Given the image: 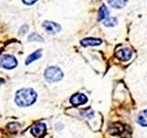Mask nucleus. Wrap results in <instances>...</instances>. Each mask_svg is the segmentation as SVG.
<instances>
[{"instance_id":"13","label":"nucleus","mask_w":147,"mask_h":138,"mask_svg":"<svg viewBox=\"0 0 147 138\" xmlns=\"http://www.w3.org/2000/svg\"><path fill=\"white\" fill-rule=\"evenodd\" d=\"M103 24L106 27H114L115 25L117 24V18H107L104 20Z\"/></svg>"},{"instance_id":"10","label":"nucleus","mask_w":147,"mask_h":138,"mask_svg":"<svg viewBox=\"0 0 147 138\" xmlns=\"http://www.w3.org/2000/svg\"><path fill=\"white\" fill-rule=\"evenodd\" d=\"M138 123L142 126H147V110L140 112L137 118Z\"/></svg>"},{"instance_id":"12","label":"nucleus","mask_w":147,"mask_h":138,"mask_svg":"<svg viewBox=\"0 0 147 138\" xmlns=\"http://www.w3.org/2000/svg\"><path fill=\"white\" fill-rule=\"evenodd\" d=\"M41 51L40 50H39V51H36V52H34L33 53H31L29 57L27 58V60H26V64H30L31 62H33V61H35V60H37V59H39L40 56H41Z\"/></svg>"},{"instance_id":"3","label":"nucleus","mask_w":147,"mask_h":138,"mask_svg":"<svg viewBox=\"0 0 147 138\" xmlns=\"http://www.w3.org/2000/svg\"><path fill=\"white\" fill-rule=\"evenodd\" d=\"M18 66L17 59L10 54H3L0 56V66L6 69H13Z\"/></svg>"},{"instance_id":"5","label":"nucleus","mask_w":147,"mask_h":138,"mask_svg":"<svg viewBox=\"0 0 147 138\" xmlns=\"http://www.w3.org/2000/svg\"><path fill=\"white\" fill-rule=\"evenodd\" d=\"M115 55H116L117 58L121 60V61H128V60H130L131 58L132 53H131V51L128 48H121L117 51Z\"/></svg>"},{"instance_id":"11","label":"nucleus","mask_w":147,"mask_h":138,"mask_svg":"<svg viewBox=\"0 0 147 138\" xmlns=\"http://www.w3.org/2000/svg\"><path fill=\"white\" fill-rule=\"evenodd\" d=\"M109 12L108 7H106L105 5H102L98 11V20H106L107 18H109Z\"/></svg>"},{"instance_id":"4","label":"nucleus","mask_w":147,"mask_h":138,"mask_svg":"<svg viewBox=\"0 0 147 138\" xmlns=\"http://www.w3.org/2000/svg\"><path fill=\"white\" fill-rule=\"evenodd\" d=\"M43 28L48 33H51V34H55L61 30V26L57 24V23L52 22V21H45L43 23Z\"/></svg>"},{"instance_id":"2","label":"nucleus","mask_w":147,"mask_h":138,"mask_svg":"<svg viewBox=\"0 0 147 138\" xmlns=\"http://www.w3.org/2000/svg\"><path fill=\"white\" fill-rule=\"evenodd\" d=\"M63 74L57 66H50L45 70L44 77L48 82H57L63 78Z\"/></svg>"},{"instance_id":"7","label":"nucleus","mask_w":147,"mask_h":138,"mask_svg":"<svg viewBox=\"0 0 147 138\" xmlns=\"http://www.w3.org/2000/svg\"><path fill=\"white\" fill-rule=\"evenodd\" d=\"M87 101V98L86 96L84 94H81V93H78L74 95L72 98L70 99V102L75 105V106H78V105H82V104H85Z\"/></svg>"},{"instance_id":"14","label":"nucleus","mask_w":147,"mask_h":138,"mask_svg":"<svg viewBox=\"0 0 147 138\" xmlns=\"http://www.w3.org/2000/svg\"><path fill=\"white\" fill-rule=\"evenodd\" d=\"M29 41H43V39L41 38L40 35L37 33H32L29 36Z\"/></svg>"},{"instance_id":"8","label":"nucleus","mask_w":147,"mask_h":138,"mask_svg":"<svg viewBox=\"0 0 147 138\" xmlns=\"http://www.w3.org/2000/svg\"><path fill=\"white\" fill-rule=\"evenodd\" d=\"M101 43H102V41L96 38H86L81 41V44L83 46H98Z\"/></svg>"},{"instance_id":"15","label":"nucleus","mask_w":147,"mask_h":138,"mask_svg":"<svg viewBox=\"0 0 147 138\" xmlns=\"http://www.w3.org/2000/svg\"><path fill=\"white\" fill-rule=\"evenodd\" d=\"M22 2L26 5H32L35 2H37V0H22Z\"/></svg>"},{"instance_id":"1","label":"nucleus","mask_w":147,"mask_h":138,"mask_svg":"<svg viewBox=\"0 0 147 138\" xmlns=\"http://www.w3.org/2000/svg\"><path fill=\"white\" fill-rule=\"evenodd\" d=\"M37 93L32 89H23L17 92L15 101L20 107H28L35 102Z\"/></svg>"},{"instance_id":"6","label":"nucleus","mask_w":147,"mask_h":138,"mask_svg":"<svg viewBox=\"0 0 147 138\" xmlns=\"http://www.w3.org/2000/svg\"><path fill=\"white\" fill-rule=\"evenodd\" d=\"M30 132L36 137H41L46 132V125L44 123H37L32 126Z\"/></svg>"},{"instance_id":"9","label":"nucleus","mask_w":147,"mask_h":138,"mask_svg":"<svg viewBox=\"0 0 147 138\" xmlns=\"http://www.w3.org/2000/svg\"><path fill=\"white\" fill-rule=\"evenodd\" d=\"M109 4L114 8H122L127 3V0H108Z\"/></svg>"}]
</instances>
